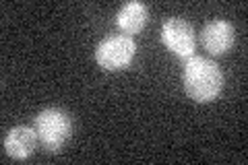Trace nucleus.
I'll return each mask as SVG.
<instances>
[{"label": "nucleus", "instance_id": "nucleus-1", "mask_svg": "<svg viewBox=\"0 0 248 165\" xmlns=\"http://www.w3.org/2000/svg\"><path fill=\"white\" fill-rule=\"evenodd\" d=\"M223 87V73L213 60L203 56L188 58L184 66V89L190 99L205 104L213 101Z\"/></svg>", "mask_w": 248, "mask_h": 165}, {"label": "nucleus", "instance_id": "nucleus-2", "mask_svg": "<svg viewBox=\"0 0 248 165\" xmlns=\"http://www.w3.org/2000/svg\"><path fill=\"white\" fill-rule=\"evenodd\" d=\"M73 130L71 118H68L62 109L50 107L44 109V112L35 118V132L37 138L42 140V145L48 149V151H58L68 140Z\"/></svg>", "mask_w": 248, "mask_h": 165}, {"label": "nucleus", "instance_id": "nucleus-3", "mask_svg": "<svg viewBox=\"0 0 248 165\" xmlns=\"http://www.w3.org/2000/svg\"><path fill=\"white\" fill-rule=\"evenodd\" d=\"M137 45L130 35H112L104 39L95 50V60L97 64L106 70H120L130 64L135 56Z\"/></svg>", "mask_w": 248, "mask_h": 165}, {"label": "nucleus", "instance_id": "nucleus-4", "mask_svg": "<svg viewBox=\"0 0 248 165\" xmlns=\"http://www.w3.org/2000/svg\"><path fill=\"white\" fill-rule=\"evenodd\" d=\"M161 39L180 58H192L195 52V31L184 19H168L161 27Z\"/></svg>", "mask_w": 248, "mask_h": 165}, {"label": "nucleus", "instance_id": "nucleus-5", "mask_svg": "<svg viewBox=\"0 0 248 165\" xmlns=\"http://www.w3.org/2000/svg\"><path fill=\"white\" fill-rule=\"evenodd\" d=\"M201 42L211 54H226L234 45V27L228 21H211L201 31Z\"/></svg>", "mask_w": 248, "mask_h": 165}, {"label": "nucleus", "instance_id": "nucleus-6", "mask_svg": "<svg viewBox=\"0 0 248 165\" xmlns=\"http://www.w3.org/2000/svg\"><path fill=\"white\" fill-rule=\"evenodd\" d=\"M35 145H37V132L27 126L13 128L4 138V151L13 159H27L35 151Z\"/></svg>", "mask_w": 248, "mask_h": 165}, {"label": "nucleus", "instance_id": "nucleus-7", "mask_svg": "<svg viewBox=\"0 0 248 165\" xmlns=\"http://www.w3.org/2000/svg\"><path fill=\"white\" fill-rule=\"evenodd\" d=\"M118 27L124 33H137L141 31L147 23V6L143 2H126L118 11V17H116Z\"/></svg>", "mask_w": 248, "mask_h": 165}]
</instances>
